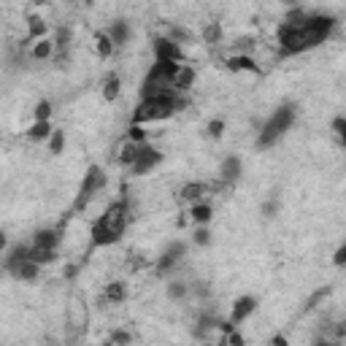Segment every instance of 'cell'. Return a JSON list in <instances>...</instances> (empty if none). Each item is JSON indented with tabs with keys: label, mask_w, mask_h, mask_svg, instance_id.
Here are the masks:
<instances>
[{
	"label": "cell",
	"mask_w": 346,
	"mask_h": 346,
	"mask_svg": "<svg viewBox=\"0 0 346 346\" xmlns=\"http://www.w3.org/2000/svg\"><path fill=\"white\" fill-rule=\"evenodd\" d=\"M117 95H119V76H108L106 86H103V97L106 100H117Z\"/></svg>",
	"instance_id": "obj_20"
},
{
	"label": "cell",
	"mask_w": 346,
	"mask_h": 346,
	"mask_svg": "<svg viewBox=\"0 0 346 346\" xmlns=\"http://www.w3.org/2000/svg\"><path fill=\"white\" fill-rule=\"evenodd\" d=\"M163 160V154L157 152V149H152V146H141V152H138V157H135V163H132V171L138 173V176H143V173H149L154 168V165Z\"/></svg>",
	"instance_id": "obj_5"
},
{
	"label": "cell",
	"mask_w": 346,
	"mask_h": 346,
	"mask_svg": "<svg viewBox=\"0 0 346 346\" xmlns=\"http://www.w3.org/2000/svg\"><path fill=\"white\" fill-rule=\"evenodd\" d=\"M138 152H141V146H138L135 141H128L122 146V152H119V160H122L125 165H132V163H135V157H138Z\"/></svg>",
	"instance_id": "obj_17"
},
{
	"label": "cell",
	"mask_w": 346,
	"mask_h": 346,
	"mask_svg": "<svg viewBox=\"0 0 346 346\" xmlns=\"http://www.w3.org/2000/svg\"><path fill=\"white\" fill-rule=\"evenodd\" d=\"M60 244V233L57 230H41L36 235V246H46V249H54Z\"/></svg>",
	"instance_id": "obj_13"
},
{
	"label": "cell",
	"mask_w": 346,
	"mask_h": 346,
	"mask_svg": "<svg viewBox=\"0 0 346 346\" xmlns=\"http://www.w3.org/2000/svg\"><path fill=\"white\" fill-rule=\"evenodd\" d=\"M171 41H189V33L184 27H171Z\"/></svg>",
	"instance_id": "obj_29"
},
{
	"label": "cell",
	"mask_w": 346,
	"mask_h": 346,
	"mask_svg": "<svg viewBox=\"0 0 346 346\" xmlns=\"http://www.w3.org/2000/svg\"><path fill=\"white\" fill-rule=\"evenodd\" d=\"M111 341H117V344H128V341H130V336H128V333H114Z\"/></svg>",
	"instance_id": "obj_33"
},
{
	"label": "cell",
	"mask_w": 346,
	"mask_h": 346,
	"mask_svg": "<svg viewBox=\"0 0 346 346\" xmlns=\"http://www.w3.org/2000/svg\"><path fill=\"white\" fill-rule=\"evenodd\" d=\"M49 54H51V43L46 41V38H38V43L33 46V57H36V60H46Z\"/></svg>",
	"instance_id": "obj_22"
},
{
	"label": "cell",
	"mask_w": 346,
	"mask_h": 346,
	"mask_svg": "<svg viewBox=\"0 0 346 346\" xmlns=\"http://www.w3.org/2000/svg\"><path fill=\"white\" fill-rule=\"evenodd\" d=\"M192 219L195 222H209L211 219V206H206V203H198V206H192Z\"/></svg>",
	"instance_id": "obj_21"
},
{
	"label": "cell",
	"mask_w": 346,
	"mask_h": 346,
	"mask_svg": "<svg viewBox=\"0 0 346 346\" xmlns=\"http://www.w3.org/2000/svg\"><path fill=\"white\" fill-rule=\"evenodd\" d=\"M106 187V173L100 168H89L84 176V184L82 189H79V198H76V211L86 209V203H89L92 198H95V192H100V189Z\"/></svg>",
	"instance_id": "obj_4"
},
{
	"label": "cell",
	"mask_w": 346,
	"mask_h": 346,
	"mask_svg": "<svg viewBox=\"0 0 346 346\" xmlns=\"http://www.w3.org/2000/svg\"><path fill=\"white\" fill-rule=\"evenodd\" d=\"M125 224H128V203H125V200H117V203L108 206V209L103 211V216L95 222V227H92V244L95 246L114 244V241L125 233Z\"/></svg>",
	"instance_id": "obj_2"
},
{
	"label": "cell",
	"mask_w": 346,
	"mask_h": 346,
	"mask_svg": "<svg viewBox=\"0 0 346 346\" xmlns=\"http://www.w3.org/2000/svg\"><path fill=\"white\" fill-rule=\"evenodd\" d=\"M128 135H130V141H135V143H143V138H146V130H143L141 128V125H132V128H130V132H128Z\"/></svg>",
	"instance_id": "obj_27"
},
{
	"label": "cell",
	"mask_w": 346,
	"mask_h": 346,
	"mask_svg": "<svg viewBox=\"0 0 346 346\" xmlns=\"http://www.w3.org/2000/svg\"><path fill=\"white\" fill-rule=\"evenodd\" d=\"M108 38L114 43H125L128 41V22H114L111 30H108Z\"/></svg>",
	"instance_id": "obj_18"
},
{
	"label": "cell",
	"mask_w": 346,
	"mask_h": 346,
	"mask_svg": "<svg viewBox=\"0 0 346 346\" xmlns=\"http://www.w3.org/2000/svg\"><path fill=\"white\" fill-rule=\"evenodd\" d=\"M281 3H284V5H295V0H281Z\"/></svg>",
	"instance_id": "obj_38"
},
{
	"label": "cell",
	"mask_w": 346,
	"mask_h": 346,
	"mask_svg": "<svg viewBox=\"0 0 346 346\" xmlns=\"http://www.w3.org/2000/svg\"><path fill=\"white\" fill-rule=\"evenodd\" d=\"M330 30H333L330 16H311L303 25H287L284 22L279 30V43L287 54H298V51L314 49L316 43H322Z\"/></svg>",
	"instance_id": "obj_1"
},
{
	"label": "cell",
	"mask_w": 346,
	"mask_h": 346,
	"mask_svg": "<svg viewBox=\"0 0 346 346\" xmlns=\"http://www.w3.org/2000/svg\"><path fill=\"white\" fill-rule=\"evenodd\" d=\"M219 173H222L224 181H235V178H238V173H241V160L238 157H227L222 163V171H219Z\"/></svg>",
	"instance_id": "obj_11"
},
{
	"label": "cell",
	"mask_w": 346,
	"mask_h": 346,
	"mask_svg": "<svg viewBox=\"0 0 346 346\" xmlns=\"http://www.w3.org/2000/svg\"><path fill=\"white\" fill-rule=\"evenodd\" d=\"M181 252H184V246H181V244H176V246H171V249H168V252H165V255H163V257H160V262H157V268H160V270H163V273H165V270H168V268H173V265H176V260H178V257H181Z\"/></svg>",
	"instance_id": "obj_10"
},
{
	"label": "cell",
	"mask_w": 346,
	"mask_h": 346,
	"mask_svg": "<svg viewBox=\"0 0 346 346\" xmlns=\"http://www.w3.org/2000/svg\"><path fill=\"white\" fill-rule=\"evenodd\" d=\"M203 184H187V187H184L181 189V198L184 200H198L200 198V195H203Z\"/></svg>",
	"instance_id": "obj_23"
},
{
	"label": "cell",
	"mask_w": 346,
	"mask_h": 346,
	"mask_svg": "<svg viewBox=\"0 0 346 346\" xmlns=\"http://www.w3.org/2000/svg\"><path fill=\"white\" fill-rule=\"evenodd\" d=\"M273 346H287V338H281V336L273 338Z\"/></svg>",
	"instance_id": "obj_36"
},
{
	"label": "cell",
	"mask_w": 346,
	"mask_h": 346,
	"mask_svg": "<svg viewBox=\"0 0 346 346\" xmlns=\"http://www.w3.org/2000/svg\"><path fill=\"white\" fill-rule=\"evenodd\" d=\"M333 262H336V265H344L346 262V249H344V246L336 252V260H333Z\"/></svg>",
	"instance_id": "obj_34"
},
{
	"label": "cell",
	"mask_w": 346,
	"mask_h": 346,
	"mask_svg": "<svg viewBox=\"0 0 346 346\" xmlns=\"http://www.w3.org/2000/svg\"><path fill=\"white\" fill-rule=\"evenodd\" d=\"M224 132V122L222 119H214V122H209V135L211 138H219Z\"/></svg>",
	"instance_id": "obj_28"
},
{
	"label": "cell",
	"mask_w": 346,
	"mask_h": 346,
	"mask_svg": "<svg viewBox=\"0 0 346 346\" xmlns=\"http://www.w3.org/2000/svg\"><path fill=\"white\" fill-rule=\"evenodd\" d=\"M49 143H51V152L60 154V152H62V146H65V135H62V130H51Z\"/></svg>",
	"instance_id": "obj_24"
},
{
	"label": "cell",
	"mask_w": 346,
	"mask_h": 346,
	"mask_svg": "<svg viewBox=\"0 0 346 346\" xmlns=\"http://www.w3.org/2000/svg\"><path fill=\"white\" fill-rule=\"evenodd\" d=\"M95 43H97V54L100 57H108L114 51V41L108 38V33H100V36L95 38Z\"/></svg>",
	"instance_id": "obj_19"
},
{
	"label": "cell",
	"mask_w": 346,
	"mask_h": 346,
	"mask_svg": "<svg viewBox=\"0 0 346 346\" xmlns=\"http://www.w3.org/2000/svg\"><path fill=\"white\" fill-rule=\"evenodd\" d=\"M84 3H92V0H84Z\"/></svg>",
	"instance_id": "obj_39"
},
{
	"label": "cell",
	"mask_w": 346,
	"mask_h": 346,
	"mask_svg": "<svg viewBox=\"0 0 346 346\" xmlns=\"http://www.w3.org/2000/svg\"><path fill=\"white\" fill-rule=\"evenodd\" d=\"M255 305H257L255 298H238L235 305H233V314H230V322H233V325H238L241 319H246V316L255 311Z\"/></svg>",
	"instance_id": "obj_8"
},
{
	"label": "cell",
	"mask_w": 346,
	"mask_h": 346,
	"mask_svg": "<svg viewBox=\"0 0 346 346\" xmlns=\"http://www.w3.org/2000/svg\"><path fill=\"white\" fill-rule=\"evenodd\" d=\"M106 298H108V301H114V303H122L125 298H128V290H125L122 281H111V284L106 287Z\"/></svg>",
	"instance_id": "obj_16"
},
{
	"label": "cell",
	"mask_w": 346,
	"mask_h": 346,
	"mask_svg": "<svg viewBox=\"0 0 346 346\" xmlns=\"http://www.w3.org/2000/svg\"><path fill=\"white\" fill-rule=\"evenodd\" d=\"M333 128H336L338 132V138H344V132H346V122H344V117H338L336 122H333Z\"/></svg>",
	"instance_id": "obj_31"
},
{
	"label": "cell",
	"mask_w": 346,
	"mask_h": 346,
	"mask_svg": "<svg viewBox=\"0 0 346 346\" xmlns=\"http://www.w3.org/2000/svg\"><path fill=\"white\" fill-rule=\"evenodd\" d=\"M173 89L176 92H184V89H189V86L195 84V68H189V65H178V71H176V76H173Z\"/></svg>",
	"instance_id": "obj_7"
},
{
	"label": "cell",
	"mask_w": 346,
	"mask_h": 346,
	"mask_svg": "<svg viewBox=\"0 0 346 346\" xmlns=\"http://www.w3.org/2000/svg\"><path fill=\"white\" fill-rule=\"evenodd\" d=\"M3 246H5V233L0 230V249H3Z\"/></svg>",
	"instance_id": "obj_37"
},
{
	"label": "cell",
	"mask_w": 346,
	"mask_h": 346,
	"mask_svg": "<svg viewBox=\"0 0 346 346\" xmlns=\"http://www.w3.org/2000/svg\"><path fill=\"white\" fill-rule=\"evenodd\" d=\"M227 341L233 344V346H241V344H244V336H238V333H230V338H227Z\"/></svg>",
	"instance_id": "obj_35"
},
{
	"label": "cell",
	"mask_w": 346,
	"mask_h": 346,
	"mask_svg": "<svg viewBox=\"0 0 346 346\" xmlns=\"http://www.w3.org/2000/svg\"><path fill=\"white\" fill-rule=\"evenodd\" d=\"M203 38H206V41H209V43H216L219 38H222V27H219V22H211V25L206 27Z\"/></svg>",
	"instance_id": "obj_25"
},
{
	"label": "cell",
	"mask_w": 346,
	"mask_h": 346,
	"mask_svg": "<svg viewBox=\"0 0 346 346\" xmlns=\"http://www.w3.org/2000/svg\"><path fill=\"white\" fill-rule=\"evenodd\" d=\"M154 54H157V60H181V49H178V43L171 41V38L154 41Z\"/></svg>",
	"instance_id": "obj_6"
},
{
	"label": "cell",
	"mask_w": 346,
	"mask_h": 346,
	"mask_svg": "<svg viewBox=\"0 0 346 346\" xmlns=\"http://www.w3.org/2000/svg\"><path fill=\"white\" fill-rule=\"evenodd\" d=\"M27 257H30L33 262L43 265V262H51V260H54V249H46V246H36V244H33V249H27Z\"/></svg>",
	"instance_id": "obj_12"
},
{
	"label": "cell",
	"mask_w": 346,
	"mask_h": 346,
	"mask_svg": "<svg viewBox=\"0 0 346 346\" xmlns=\"http://www.w3.org/2000/svg\"><path fill=\"white\" fill-rule=\"evenodd\" d=\"M227 68L230 71H249V73H260V68H257V62L252 60V57H246V54H235V57H230L227 60Z\"/></svg>",
	"instance_id": "obj_9"
},
{
	"label": "cell",
	"mask_w": 346,
	"mask_h": 346,
	"mask_svg": "<svg viewBox=\"0 0 346 346\" xmlns=\"http://www.w3.org/2000/svg\"><path fill=\"white\" fill-rule=\"evenodd\" d=\"M51 117V106H49V103H38V106H36V122H43V119H49Z\"/></svg>",
	"instance_id": "obj_26"
},
{
	"label": "cell",
	"mask_w": 346,
	"mask_h": 346,
	"mask_svg": "<svg viewBox=\"0 0 346 346\" xmlns=\"http://www.w3.org/2000/svg\"><path fill=\"white\" fill-rule=\"evenodd\" d=\"M27 27H30V33H27L30 41H38V38L46 36V22L41 19V16H30V19H27Z\"/></svg>",
	"instance_id": "obj_14"
},
{
	"label": "cell",
	"mask_w": 346,
	"mask_h": 346,
	"mask_svg": "<svg viewBox=\"0 0 346 346\" xmlns=\"http://www.w3.org/2000/svg\"><path fill=\"white\" fill-rule=\"evenodd\" d=\"M168 295L171 298H181L184 295V284H171L168 287Z\"/></svg>",
	"instance_id": "obj_30"
},
{
	"label": "cell",
	"mask_w": 346,
	"mask_h": 346,
	"mask_svg": "<svg viewBox=\"0 0 346 346\" xmlns=\"http://www.w3.org/2000/svg\"><path fill=\"white\" fill-rule=\"evenodd\" d=\"M27 135H30L33 141H46V138L51 135V125H49V119H43V122H36L30 130H27Z\"/></svg>",
	"instance_id": "obj_15"
},
{
	"label": "cell",
	"mask_w": 346,
	"mask_h": 346,
	"mask_svg": "<svg viewBox=\"0 0 346 346\" xmlns=\"http://www.w3.org/2000/svg\"><path fill=\"white\" fill-rule=\"evenodd\" d=\"M195 244L206 246V244H209V233H206V230H198V233H195Z\"/></svg>",
	"instance_id": "obj_32"
},
{
	"label": "cell",
	"mask_w": 346,
	"mask_h": 346,
	"mask_svg": "<svg viewBox=\"0 0 346 346\" xmlns=\"http://www.w3.org/2000/svg\"><path fill=\"white\" fill-rule=\"evenodd\" d=\"M292 119H295V108H292V106L279 108V111H276L273 117L265 122L262 132H260V146H270L276 138H281L287 132V128L292 125Z\"/></svg>",
	"instance_id": "obj_3"
}]
</instances>
